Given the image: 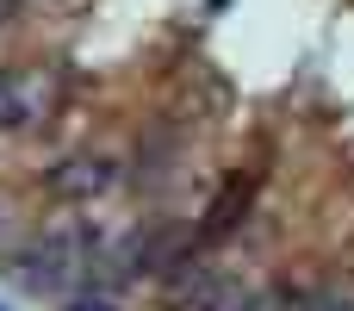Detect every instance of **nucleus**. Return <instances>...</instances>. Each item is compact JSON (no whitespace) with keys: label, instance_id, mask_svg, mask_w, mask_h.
Wrapping results in <instances>:
<instances>
[{"label":"nucleus","instance_id":"nucleus-1","mask_svg":"<svg viewBox=\"0 0 354 311\" xmlns=\"http://www.w3.org/2000/svg\"><path fill=\"white\" fill-rule=\"evenodd\" d=\"M93 249H100V237L81 224V218H62V224H50L44 237H31L25 249H12L6 256V274L25 287V293H75V281H81V268L93 262Z\"/></svg>","mask_w":354,"mask_h":311},{"label":"nucleus","instance_id":"nucleus-2","mask_svg":"<svg viewBox=\"0 0 354 311\" xmlns=\"http://www.w3.org/2000/svg\"><path fill=\"white\" fill-rule=\"evenodd\" d=\"M62 106L56 69H0V131H31Z\"/></svg>","mask_w":354,"mask_h":311},{"label":"nucleus","instance_id":"nucleus-3","mask_svg":"<svg viewBox=\"0 0 354 311\" xmlns=\"http://www.w3.org/2000/svg\"><path fill=\"white\" fill-rule=\"evenodd\" d=\"M44 187H50V199H62V206H93L100 193L118 187V162H112L106 150H81V156H62Z\"/></svg>","mask_w":354,"mask_h":311},{"label":"nucleus","instance_id":"nucleus-4","mask_svg":"<svg viewBox=\"0 0 354 311\" xmlns=\"http://www.w3.org/2000/svg\"><path fill=\"white\" fill-rule=\"evenodd\" d=\"M193 311H261V293L243 287V281H205Z\"/></svg>","mask_w":354,"mask_h":311},{"label":"nucleus","instance_id":"nucleus-5","mask_svg":"<svg viewBox=\"0 0 354 311\" xmlns=\"http://www.w3.org/2000/svg\"><path fill=\"white\" fill-rule=\"evenodd\" d=\"M62 311H124V305H118L112 287H75V293L62 299Z\"/></svg>","mask_w":354,"mask_h":311},{"label":"nucleus","instance_id":"nucleus-6","mask_svg":"<svg viewBox=\"0 0 354 311\" xmlns=\"http://www.w3.org/2000/svg\"><path fill=\"white\" fill-rule=\"evenodd\" d=\"M19 6H25V0H0V31H6L12 19H19Z\"/></svg>","mask_w":354,"mask_h":311},{"label":"nucleus","instance_id":"nucleus-7","mask_svg":"<svg viewBox=\"0 0 354 311\" xmlns=\"http://www.w3.org/2000/svg\"><path fill=\"white\" fill-rule=\"evenodd\" d=\"M317 311H354V299H324Z\"/></svg>","mask_w":354,"mask_h":311},{"label":"nucleus","instance_id":"nucleus-8","mask_svg":"<svg viewBox=\"0 0 354 311\" xmlns=\"http://www.w3.org/2000/svg\"><path fill=\"white\" fill-rule=\"evenodd\" d=\"M0 237H6V206H0Z\"/></svg>","mask_w":354,"mask_h":311}]
</instances>
